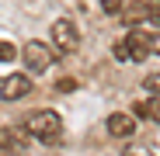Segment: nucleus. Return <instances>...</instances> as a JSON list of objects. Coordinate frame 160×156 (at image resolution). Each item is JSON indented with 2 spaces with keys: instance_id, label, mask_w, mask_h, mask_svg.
I'll use <instances>...</instances> for the list:
<instances>
[{
  "instance_id": "f257e3e1",
  "label": "nucleus",
  "mask_w": 160,
  "mask_h": 156,
  "mask_svg": "<svg viewBox=\"0 0 160 156\" xmlns=\"http://www.w3.org/2000/svg\"><path fill=\"white\" fill-rule=\"evenodd\" d=\"M24 128L32 132V139H38V142H45V146H52V142L63 139V118H59L56 111H49V108L32 111L28 121H24Z\"/></svg>"
},
{
  "instance_id": "f03ea898",
  "label": "nucleus",
  "mask_w": 160,
  "mask_h": 156,
  "mask_svg": "<svg viewBox=\"0 0 160 156\" xmlns=\"http://www.w3.org/2000/svg\"><path fill=\"white\" fill-rule=\"evenodd\" d=\"M125 42H129V52H132V63H143V59L160 52V31H146L143 24H136L125 35Z\"/></svg>"
},
{
  "instance_id": "7ed1b4c3",
  "label": "nucleus",
  "mask_w": 160,
  "mask_h": 156,
  "mask_svg": "<svg viewBox=\"0 0 160 156\" xmlns=\"http://www.w3.org/2000/svg\"><path fill=\"white\" fill-rule=\"evenodd\" d=\"M21 59H24V69L28 73H45L56 59V45H45V42H24L21 49Z\"/></svg>"
},
{
  "instance_id": "20e7f679",
  "label": "nucleus",
  "mask_w": 160,
  "mask_h": 156,
  "mask_svg": "<svg viewBox=\"0 0 160 156\" xmlns=\"http://www.w3.org/2000/svg\"><path fill=\"white\" fill-rule=\"evenodd\" d=\"M49 35H52V42H56V52H63V56H70V52H77V45H80L77 24H73L70 17H59V21H52Z\"/></svg>"
},
{
  "instance_id": "39448f33",
  "label": "nucleus",
  "mask_w": 160,
  "mask_h": 156,
  "mask_svg": "<svg viewBox=\"0 0 160 156\" xmlns=\"http://www.w3.org/2000/svg\"><path fill=\"white\" fill-rule=\"evenodd\" d=\"M28 128H0V153H28Z\"/></svg>"
},
{
  "instance_id": "423d86ee",
  "label": "nucleus",
  "mask_w": 160,
  "mask_h": 156,
  "mask_svg": "<svg viewBox=\"0 0 160 156\" xmlns=\"http://www.w3.org/2000/svg\"><path fill=\"white\" fill-rule=\"evenodd\" d=\"M28 94H32V80L24 73L4 76V101H21V97H28Z\"/></svg>"
},
{
  "instance_id": "0eeeda50",
  "label": "nucleus",
  "mask_w": 160,
  "mask_h": 156,
  "mask_svg": "<svg viewBox=\"0 0 160 156\" xmlns=\"http://www.w3.org/2000/svg\"><path fill=\"white\" fill-rule=\"evenodd\" d=\"M108 132H112L115 139H129L132 132H136V118H132V115H122V111L108 115Z\"/></svg>"
},
{
  "instance_id": "6e6552de",
  "label": "nucleus",
  "mask_w": 160,
  "mask_h": 156,
  "mask_svg": "<svg viewBox=\"0 0 160 156\" xmlns=\"http://www.w3.org/2000/svg\"><path fill=\"white\" fill-rule=\"evenodd\" d=\"M118 17L129 24V28H136V24H143L146 17H153V11H150V4H146V0H136V4H129Z\"/></svg>"
},
{
  "instance_id": "1a4fd4ad",
  "label": "nucleus",
  "mask_w": 160,
  "mask_h": 156,
  "mask_svg": "<svg viewBox=\"0 0 160 156\" xmlns=\"http://www.w3.org/2000/svg\"><path fill=\"white\" fill-rule=\"evenodd\" d=\"M132 111H136L139 118H153V121H160V94L150 97V101H136V104H132Z\"/></svg>"
},
{
  "instance_id": "9d476101",
  "label": "nucleus",
  "mask_w": 160,
  "mask_h": 156,
  "mask_svg": "<svg viewBox=\"0 0 160 156\" xmlns=\"http://www.w3.org/2000/svg\"><path fill=\"white\" fill-rule=\"evenodd\" d=\"M112 52H115V59H122V63H129V59H132V52H129V42H125V38H122V42H115V49H112Z\"/></svg>"
},
{
  "instance_id": "9b49d317",
  "label": "nucleus",
  "mask_w": 160,
  "mask_h": 156,
  "mask_svg": "<svg viewBox=\"0 0 160 156\" xmlns=\"http://www.w3.org/2000/svg\"><path fill=\"white\" fill-rule=\"evenodd\" d=\"M14 56H18V52H14V45H11V42H4V38H0V63H11Z\"/></svg>"
},
{
  "instance_id": "f8f14e48",
  "label": "nucleus",
  "mask_w": 160,
  "mask_h": 156,
  "mask_svg": "<svg viewBox=\"0 0 160 156\" xmlns=\"http://www.w3.org/2000/svg\"><path fill=\"white\" fill-rule=\"evenodd\" d=\"M101 7H104V14H115V17L125 11V7H122V0H101Z\"/></svg>"
},
{
  "instance_id": "ddd939ff",
  "label": "nucleus",
  "mask_w": 160,
  "mask_h": 156,
  "mask_svg": "<svg viewBox=\"0 0 160 156\" xmlns=\"http://www.w3.org/2000/svg\"><path fill=\"white\" fill-rule=\"evenodd\" d=\"M143 87H146L150 94H160V73H150L146 80H143Z\"/></svg>"
},
{
  "instance_id": "4468645a",
  "label": "nucleus",
  "mask_w": 160,
  "mask_h": 156,
  "mask_svg": "<svg viewBox=\"0 0 160 156\" xmlns=\"http://www.w3.org/2000/svg\"><path fill=\"white\" fill-rule=\"evenodd\" d=\"M153 24H157V28H160V7L153 11Z\"/></svg>"
},
{
  "instance_id": "2eb2a0df",
  "label": "nucleus",
  "mask_w": 160,
  "mask_h": 156,
  "mask_svg": "<svg viewBox=\"0 0 160 156\" xmlns=\"http://www.w3.org/2000/svg\"><path fill=\"white\" fill-rule=\"evenodd\" d=\"M0 101H4V80H0Z\"/></svg>"
}]
</instances>
